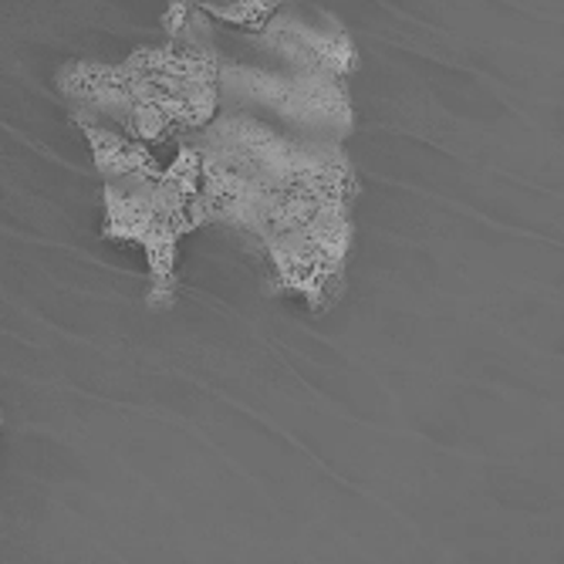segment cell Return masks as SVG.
Masks as SVG:
<instances>
[{
	"label": "cell",
	"instance_id": "1",
	"mask_svg": "<svg viewBox=\"0 0 564 564\" xmlns=\"http://www.w3.org/2000/svg\"><path fill=\"white\" fill-rule=\"evenodd\" d=\"M351 37L284 0L176 8L173 55L142 149H189L203 217L258 240L278 291L315 312L338 301L355 170L348 163Z\"/></svg>",
	"mask_w": 564,
	"mask_h": 564
}]
</instances>
